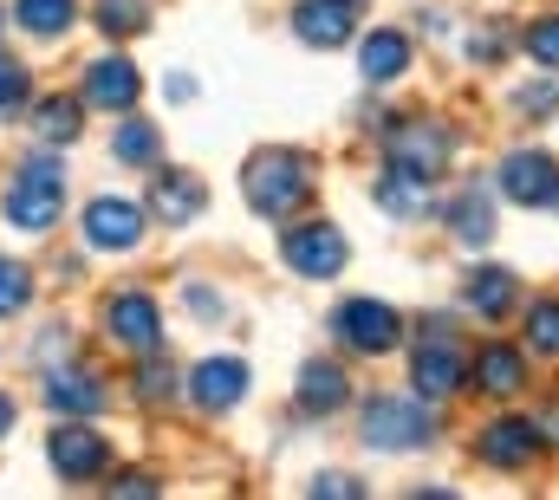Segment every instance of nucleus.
<instances>
[{"mask_svg": "<svg viewBox=\"0 0 559 500\" xmlns=\"http://www.w3.org/2000/svg\"><path fill=\"white\" fill-rule=\"evenodd\" d=\"M358 429H365V442L371 449H384V455H397V449H423V442H436V409H429V396H371L365 403V416H358Z\"/></svg>", "mask_w": 559, "mask_h": 500, "instance_id": "nucleus-3", "label": "nucleus"}, {"mask_svg": "<svg viewBox=\"0 0 559 500\" xmlns=\"http://www.w3.org/2000/svg\"><path fill=\"white\" fill-rule=\"evenodd\" d=\"M169 98H176V105H189V98H195V79H189V72H176V79H169Z\"/></svg>", "mask_w": 559, "mask_h": 500, "instance_id": "nucleus-38", "label": "nucleus"}, {"mask_svg": "<svg viewBox=\"0 0 559 500\" xmlns=\"http://www.w3.org/2000/svg\"><path fill=\"white\" fill-rule=\"evenodd\" d=\"M449 228H455L462 248H488V241H495V202H488L481 189L455 195V202H449Z\"/></svg>", "mask_w": 559, "mask_h": 500, "instance_id": "nucleus-23", "label": "nucleus"}, {"mask_svg": "<svg viewBox=\"0 0 559 500\" xmlns=\"http://www.w3.org/2000/svg\"><path fill=\"white\" fill-rule=\"evenodd\" d=\"M0 215H7V228H20V235H46L59 215H66V169H59V156H26L13 176H7V195H0Z\"/></svg>", "mask_w": 559, "mask_h": 500, "instance_id": "nucleus-2", "label": "nucleus"}, {"mask_svg": "<svg viewBox=\"0 0 559 500\" xmlns=\"http://www.w3.org/2000/svg\"><path fill=\"white\" fill-rule=\"evenodd\" d=\"M468 52H475V66H495L508 52V33L501 26H481V46H468Z\"/></svg>", "mask_w": 559, "mask_h": 500, "instance_id": "nucleus-34", "label": "nucleus"}, {"mask_svg": "<svg viewBox=\"0 0 559 500\" xmlns=\"http://www.w3.org/2000/svg\"><path fill=\"white\" fill-rule=\"evenodd\" d=\"M495 182H501V195H508V202H521V209H554L559 163L547 156V150H508V156H501V169H495Z\"/></svg>", "mask_w": 559, "mask_h": 500, "instance_id": "nucleus-8", "label": "nucleus"}, {"mask_svg": "<svg viewBox=\"0 0 559 500\" xmlns=\"http://www.w3.org/2000/svg\"><path fill=\"white\" fill-rule=\"evenodd\" d=\"M554 209H559V195H554Z\"/></svg>", "mask_w": 559, "mask_h": 500, "instance_id": "nucleus-40", "label": "nucleus"}, {"mask_svg": "<svg viewBox=\"0 0 559 500\" xmlns=\"http://www.w3.org/2000/svg\"><path fill=\"white\" fill-rule=\"evenodd\" d=\"M143 241V209L131 195H92L85 209V248L92 253H131Z\"/></svg>", "mask_w": 559, "mask_h": 500, "instance_id": "nucleus-11", "label": "nucleus"}, {"mask_svg": "<svg viewBox=\"0 0 559 500\" xmlns=\"http://www.w3.org/2000/svg\"><path fill=\"white\" fill-rule=\"evenodd\" d=\"M46 409L52 416H105L111 396L85 365H59V371H46Z\"/></svg>", "mask_w": 559, "mask_h": 500, "instance_id": "nucleus-18", "label": "nucleus"}, {"mask_svg": "<svg viewBox=\"0 0 559 500\" xmlns=\"http://www.w3.org/2000/svg\"><path fill=\"white\" fill-rule=\"evenodd\" d=\"M462 306L481 312V319H508V312L521 306V279H514L508 266H475V273L462 279Z\"/></svg>", "mask_w": 559, "mask_h": 500, "instance_id": "nucleus-20", "label": "nucleus"}, {"mask_svg": "<svg viewBox=\"0 0 559 500\" xmlns=\"http://www.w3.org/2000/svg\"><path fill=\"white\" fill-rule=\"evenodd\" d=\"M79 98H85V111H111V118L138 111V98H143L138 66H131L124 52H105V59H92V66H85V85H79Z\"/></svg>", "mask_w": 559, "mask_h": 500, "instance_id": "nucleus-9", "label": "nucleus"}, {"mask_svg": "<svg viewBox=\"0 0 559 500\" xmlns=\"http://www.w3.org/2000/svg\"><path fill=\"white\" fill-rule=\"evenodd\" d=\"M371 195H378V209H384V215H397V222L429 215V182H423V176H411V169H391Z\"/></svg>", "mask_w": 559, "mask_h": 500, "instance_id": "nucleus-25", "label": "nucleus"}, {"mask_svg": "<svg viewBox=\"0 0 559 500\" xmlns=\"http://www.w3.org/2000/svg\"><path fill=\"white\" fill-rule=\"evenodd\" d=\"M176 390V365L163 358V345L156 352H138V403H163Z\"/></svg>", "mask_w": 559, "mask_h": 500, "instance_id": "nucleus-29", "label": "nucleus"}, {"mask_svg": "<svg viewBox=\"0 0 559 500\" xmlns=\"http://www.w3.org/2000/svg\"><path fill=\"white\" fill-rule=\"evenodd\" d=\"M241 396H248V365L228 358V352H215L189 371V403L195 409H235Z\"/></svg>", "mask_w": 559, "mask_h": 500, "instance_id": "nucleus-17", "label": "nucleus"}, {"mask_svg": "<svg viewBox=\"0 0 559 500\" xmlns=\"http://www.w3.org/2000/svg\"><path fill=\"white\" fill-rule=\"evenodd\" d=\"M111 488H118V495H150L156 481H150V475H111Z\"/></svg>", "mask_w": 559, "mask_h": 500, "instance_id": "nucleus-37", "label": "nucleus"}, {"mask_svg": "<svg viewBox=\"0 0 559 500\" xmlns=\"http://www.w3.org/2000/svg\"><path fill=\"white\" fill-rule=\"evenodd\" d=\"M202 209H209V189H202V176H189V169H169V163H156V169H150V215H156L163 228H189Z\"/></svg>", "mask_w": 559, "mask_h": 500, "instance_id": "nucleus-13", "label": "nucleus"}, {"mask_svg": "<svg viewBox=\"0 0 559 500\" xmlns=\"http://www.w3.org/2000/svg\"><path fill=\"white\" fill-rule=\"evenodd\" d=\"M514 111H527V118H547V111H559V79H534V85H521Z\"/></svg>", "mask_w": 559, "mask_h": 500, "instance_id": "nucleus-33", "label": "nucleus"}, {"mask_svg": "<svg viewBox=\"0 0 559 500\" xmlns=\"http://www.w3.org/2000/svg\"><path fill=\"white\" fill-rule=\"evenodd\" d=\"M241 189H248V209H254V215H267V222H293V215L312 202L319 176H312V156H306V150L274 143V150H254V156H248Z\"/></svg>", "mask_w": 559, "mask_h": 500, "instance_id": "nucleus-1", "label": "nucleus"}, {"mask_svg": "<svg viewBox=\"0 0 559 500\" xmlns=\"http://www.w3.org/2000/svg\"><path fill=\"white\" fill-rule=\"evenodd\" d=\"M312 495H365V481H352V475H319Z\"/></svg>", "mask_w": 559, "mask_h": 500, "instance_id": "nucleus-36", "label": "nucleus"}, {"mask_svg": "<svg viewBox=\"0 0 559 500\" xmlns=\"http://www.w3.org/2000/svg\"><path fill=\"white\" fill-rule=\"evenodd\" d=\"M391 169H411V176H423V182H436L442 169H449V156H455V143H449V130L442 124H397L391 130Z\"/></svg>", "mask_w": 559, "mask_h": 500, "instance_id": "nucleus-12", "label": "nucleus"}, {"mask_svg": "<svg viewBox=\"0 0 559 500\" xmlns=\"http://www.w3.org/2000/svg\"><path fill=\"white\" fill-rule=\"evenodd\" d=\"M280 260L299 273V279H338L345 273V235L332 228V222H299V228H286V241H280Z\"/></svg>", "mask_w": 559, "mask_h": 500, "instance_id": "nucleus-6", "label": "nucleus"}, {"mask_svg": "<svg viewBox=\"0 0 559 500\" xmlns=\"http://www.w3.org/2000/svg\"><path fill=\"white\" fill-rule=\"evenodd\" d=\"M475 455L488 468H534L540 462V429L527 416H495L481 436H475Z\"/></svg>", "mask_w": 559, "mask_h": 500, "instance_id": "nucleus-14", "label": "nucleus"}, {"mask_svg": "<svg viewBox=\"0 0 559 500\" xmlns=\"http://www.w3.org/2000/svg\"><path fill=\"white\" fill-rule=\"evenodd\" d=\"M468 383H475L481 396H495V403L521 396V390H527V345H481L475 365H468Z\"/></svg>", "mask_w": 559, "mask_h": 500, "instance_id": "nucleus-16", "label": "nucleus"}, {"mask_svg": "<svg viewBox=\"0 0 559 500\" xmlns=\"http://www.w3.org/2000/svg\"><path fill=\"white\" fill-rule=\"evenodd\" d=\"M13 20L33 39H66L72 20H79V0H13Z\"/></svg>", "mask_w": 559, "mask_h": 500, "instance_id": "nucleus-24", "label": "nucleus"}, {"mask_svg": "<svg viewBox=\"0 0 559 500\" xmlns=\"http://www.w3.org/2000/svg\"><path fill=\"white\" fill-rule=\"evenodd\" d=\"M92 20H98L105 39H138L143 26H150V0H98Z\"/></svg>", "mask_w": 559, "mask_h": 500, "instance_id": "nucleus-27", "label": "nucleus"}, {"mask_svg": "<svg viewBox=\"0 0 559 500\" xmlns=\"http://www.w3.org/2000/svg\"><path fill=\"white\" fill-rule=\"evenodd\" d=\"M293 33H299L306 46L332 52V46H345V39L358 33V0H299V7H293Z\"/></svg>", "mask_w": 559, "mask_h": 500, "instance_id": "nucleus-15", "label": "nucleus"}, {"mask_svg": "<svg viewBox=\"0 0 559 500\" xmlns=\"http://www.w3.org/2000/svg\"><path fill=\"white\" fill-rule=\"evenodd\" d=\"M46 455H52L59 481H98V475L111 468V442H105L98 429H85V416H79V422H59L52 442H46Z\"/></svg>", "mask_w": 559, "mask_h": 500, "instance_id": "nucleus-10", "label": "nucleus"}, {"mask_svg": "<svg viewBox=\"0 0 559 500\" xmlns=\"http://www.w3.org/2000/svg\"><path fill=\"white\" fill-rule=\"evenodd\" d=\"M345 403H352L345 365H332V358H306V365H299V409H306V416H332V409H345Z\"/></svg>", "mask_w": 559, "mask_h": 500, "instance_id": "nucleus-19", "label": "nucleus"}, {"mask_svg": "<svg viewBox=\"0 0 559 500\" xmlns=\"http://www.w3.org/2000/svg\"><path fill=\"white\" fill-rule=\"evenodd\" d=\"M527 352L534 358H559V299H534L527 306Z\"/></svg>", "mask_w": 559, "mask_h": 500, "instance_id": "nucleus-28", "label": "nucleus"}, {"mask_svg": "<svg viewBox=\"0 0 559 500\" xmlns=\"http://www.w3.org/2000/svg\"><path fill=\"white\" fill-rule=\"evenodd\" d=\"M358 72H365V85L404 79V72H411V39H404L397 26H371V39L358 46Z\"/></svg>", "mask_w": 559, "mask_h": 500, "instance_id": "nucleus-21", "label": "nucleus"}, {"mask_svg": "<svg viewBox=\"0 0 559 500\" xmlns=\"http://www.w3.org/2000/svg\"><path fill=\"white\" fill-rule=\"evenodd\" d=\"M105 338L124 345L131 358H138V352H156V345H163V306H156L150 293H138V286H131V293H111V299H105Z\"/></svg>", "mask_w": 559, "mask_h": 500, "instance_id": "nucleus-7", "label": "nucleus"}, {"mask_svg": "<svg viewBox=\"0 0 559 500\" xmlns=\"http://www.w3.org/2000/svg\"><path fill=\"white\" fill-rule=\"evenodd\" d=\"M26 299H33V273H26L20 260H7V253H0V319L26 312Z\"/></svg>", "mask_w": 559, "mask_h": 500, "instance_id": "nucleus-31", "label": "nucleus"}, {"mask_svg": "<svg viewBox=\"0 0 559 500\" xmlns=\"http://www.w3.org/2000/svg\"><path fill=\"white\" fill-rule=\"evenodd\" d=\"M189 312H195V319H228V312H222V299H215L209 286H189Z\"/></svg>", "mask_w": 559, "mask_h": 500, "instance_id": "nucleus-35", "label": "nucleus"}, {"mask_svg": "<svg viewBox=\"0 0 559 500\" xmlns=\"http://www.w3.org/2000/svg\"><path fill=\"white\" fill-rule=\"evenodd\" d=\"M521 46H527V59H534V66H547V72H559V13H547V20H534V26L521 33Z\"/></svg>", "mask_w": 559, "mask_h": 500, "instance_id": "nucleus-32", "label": "nucleus"}, {"mask_svg": "<svg viewBox=\"0 0 559 500\" xmlns=\"http://www.w3.org/2000/svg\"><path fill=\"white\" fill-rule=\"evenodd\" d=\"M33 105V79H26V66L20 59H7L0 52V118H20Z\"/></svg>", "mask_w": 559, "mask_h": 500, "instance_id": "nucleus-30", "label": "nucleus"}, {"mask_svg": "<svg viewBox=\"0 0 559 500\" xmlns=\"http://www.w3.org/2000/svg\"><path fill=\"white\" fill-rule=\"evenodd\" d=\"M332 338H338L345 352H358V358H384V352L404 345V312H397L391 299H338Z\"/></svg>", "mask_w": 559, "mask_h": 500, "instance_id": "nucleus-4", "label": "nucleus"}, {"mask_svg": "<svg viewBox=\"0 0 559 500\" xmlns=\"http://www.w3.org/2000/svg\"><path fill=\"white\" fill-rule=\"evenodd\" d=\"M111 156L131 163V169H156V163H163V136H156V124H143V118L124 111V124L111 136Z\"/></svg>", "mask_w": 559, "mask_h": 500, "instance_id": "nucleus-26", "label": "nucleus"}, {"mask_svg": "<svg viewBox=\"0 0 559 500\" xmlns=\"http://www.w3.org/2000/svg\"><path fill=\"white\" fill-rule=\"evenodd\" d=\"M79 124H85V98H39L33 105V136L52 143V150L79 143Z\"/></svg>", "mask_w": 559, "mask_h": 500, "instance_id": "nucleus-22", "label": "nucleus"}, {"mask_svg": "<svg viewBox=\"0 0 559 500\" xmlns=\"http://www.w3.org/2000/svg\"><path fill=\"white\" fill-rule=\"evenodd\" d=\"M7 429H13V403L0 396V436H7Z\"/></svg>", "mask_w": 559, "mask_h": 500, "instance_id": "nucleus-39", "label": "nucleus"}, {"mask_svg": "<svg viewBox=\"0 0 559 500\" xmlns=\"http://www.w3.org/2000/svg\"><path fill=\"white\" fill-rule=\"evenodd\" d=\"M423 332H429V338L411 352V383H417V396L442 403V396H455V390L468 383V352H462L455 338H442V332H449V319H429Z\"/></svg>", "mask_w": 559, "mask_h": 500, "instance_id": "nucleus-5", "label": "nucleus"}]
</instances>
